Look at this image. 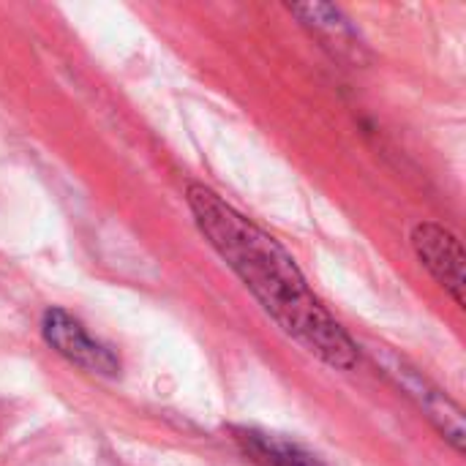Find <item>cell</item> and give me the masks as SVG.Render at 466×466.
I'll return each mask as SVG.
<instances>
[{"instance_id":"obj_1","label":"cell","mask_w":466,"mask_h":466,"mask_svg":"<svg viewBox=\"0 0 466 466\" xmlns=\"http://www.w3.org/2000/svg\"><path fill=\"white\" fill-rule=\"evenodd\" d=\"M186 202L210 248L292 341L330 369L350 371L358 366V344L322 306L295 257L273 235L202 183L188 186Z\"/></svg>"},{"instance_id":"obj_3","label":"cell","mask_w":466,"mask_h":466,"mask_svg":"<svg viewBox=\"0 0 466 466\" xmlns=\"http://www.w3.org/2000/svg\"><path fill=\"white\" fill-rule=\"evenodd\" d=\"M41 336L44 341L68 363L98 374V377H115L120 371V360L112 350H106L101 341H96L85 325L71 317L63 309H46L41 317Z\"/></svg>"},{"instance_id":"obj_4","label":"cell","mask_w":466,"mask_h":466,"mask_svg":"<svg viewBox=\"0 0 466 466\" xmlns=\"http://www.w3.org/2000/svg\"><path fill=\"white\" fill-rule=\"evenodd\" d=\"M412 251L420 265L434 276V281L453 298L459 309H464V248L461 240L442 224L420 221L410 235Z\"/></svg>"},{"instance_id":"obj_5","label":"cell","mask_w":466,"mask_h":466,"mask_svg":"<svg viewBox=\"0 0 466 466\" xmlns=\"http://www.w3.org/2000/svg\"><path fill=\"white\" fill-rule=\"evenodd\" d=\"M287 8L336 60H344L350 66H363L369 60L366 41L341 8L330 3H295Z\"/></svg>"},{"instance_id":"obj_6","label":"cell","mask_w":466,"mask_h":466,"mask_svg":"<svg viewBox=\"0 0 466 466\" xmlns=\"http://www.w3.org/2000/svg\"><path fill=\"white\" fill-rule=\"evenodd\" d=\"M235 442L254 466H328L303 445L270 431L235 429Z\"/></svg>"},{"instance_id":"obj_2","label":"cell","mask_w":466,"mask_h":466,"mask_svg":"<svg viewBox=\"0 0 466 466\" xmlns=\"http://www.w3.org/2000/svg\"><path fill=\"white\" fill-rule=\"evenodd\" d=\"M369 355L374 358L380 371L399 390H404V396H410L415 401V407L445 434V440H451L456 451H464V415H461V410L429 377H423L412 363H407L404 358H399L388 347L374 344V347H369Z\"/></svg>"}]
</instances>
